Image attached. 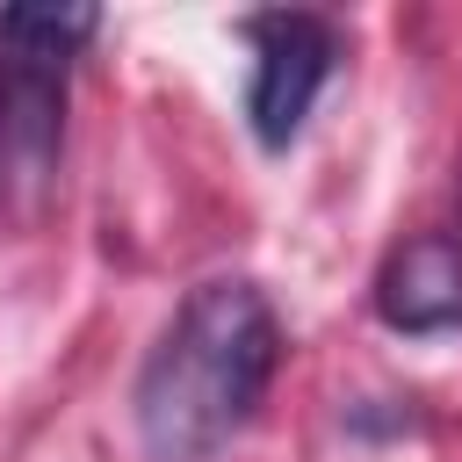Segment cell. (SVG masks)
Masks as SVG:
<instances>
[{"mask_svg": "<svg viewBox=\"0 0 462 462\" xmlns=\"http://www.w3.org/2000/svg\"><path fill=\"white\" fill-rule=\"evenodd\" d=\"M245 43H253V79H245V123L267 152H282L318 87L332 79L339 65V29L325 14H303V7H274V14H253L245 22Z\"/></svg>", "mask_w": 462, "mask_h": 462, "instance_id": "3957f363", "label": "cell"}, {"mask_svg": "<svg viewBox=\"0 0 462 462\" xmlns=\"http://www.w3.org/2000/svg\"><path fill=\"white\" fill-rule=\"evenodd\" d=\"M282 361V318L274 303L238 282L217 274L202 289H188V303L173 310V325L159 332V346L137 368V440L152 462H209L231 433L253 426L267 383Z\"/></svg>", "mask_w": 462, "mask_h": 462, "instance_id": "6da1fadb", "label": "cell"}, {"mask_svg": "<svg viewBox=\"0 0 462 462\" xmlns=\"http://www.w3.org/2000/svg\"><path fill=\"white\" fill-rule=\"evenodd\" d=\"M94 29V7H0V209L14 224H36L58 195L72 51Z\"/></svg>", "mask_w": 462, "mask_h": 462, "instance_id": "7a4b0ae2", "label": "cell"}, {"mask_svg": "<svg viewBox=\"0 0 462 462\" xmlns=\"http://www.w3.org/2000/svg\"><path fill=\"white\" fill-rule=\"evenodd\" d=\"M375 318L390 332H462V238H404L375 274Z\"/></svg>", "mask_w": 462, "mask_h": 462, "instance_id": "277c9868", "label": "cell"}]
</instances>
